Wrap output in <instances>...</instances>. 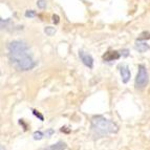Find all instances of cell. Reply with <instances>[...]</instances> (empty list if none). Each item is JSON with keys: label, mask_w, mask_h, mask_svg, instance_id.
<instances>
[{"label": "cell", "mask_w": 150, "mask_h": 150, "mask_svg": "<svg viewBox=\"0 0 150 150\" xmlns=\"http://www.w3.org/2000/svg\"><path fill=\"white\" fill-rule=\"evenodd\" d=\"M8 60L17 70L26 71L36 66V62L30 54V47L24 41H11L8 44Z\"/></svg>", "instance_id": "6da1fadb"}, {"label": "cell", "mask_w": 150, "mask_h": 150, "mask_svg": "<svg viewBox=\"0 0 150 150\" xmlns=\"http://www.w3.org/2000/svg\"><path fill=\"white\" fill-rule=\"evenodd\" d=\"M91 132L96 138H103L110 133H117L119 131L118 125L112 121L104 118L102 115H96L91 119Z\"/></svg>", "instance_id": "7a4b0ae2"}, {"label": "cell", "mask_w": 150, "mask_h": 150, "mask_svg": "<svg viewBox=\"0 0 150 150\" xmlns=\"http://www.w3.org/2000/svg\"><path fill=\"white\" fill-rule=\"evenodd\" d=\"M138 75L135 78V88L143 89L148 84V74L147 69L143 64H140L138 67Z\"/></svg>", "instance_id": "3957f363"}, {"label": "cell", "mask_w": 150, "mask_h": 150, "mask_svg": "<svg viewBox=\"0 0 150 150\" xmlns=\"http://www.w3.org/2000/svg\"><path fill=\"white\" fill-rule=\"evenodd\" d=\"M79 57L85 66H87L88 68H93V58L89 54H86L83 50H79Z\"/></svg>", "instance_id": "277c9868"}, {"label": "cell", "mask_w": 150, "mask_h": 150, "mask_svg": "<svg viewBox=\"0 0 150 150\" xmlns=\"http://www.w3.org/2000/svg\"><path fill=\"white\" fill-rule=\"evenodd\" d=\"M119 69H120V74H121V77H122L123 83H125V84L128 83V81L130 80V76H131L128 65L126 64L119 65Z\"/></svg>", "instance_id": "5b68a950"}, {"label": "cell", "mask_w": 150, "mask_h": 150, "mask_svg": "<svg viewBox=\"0 0 150 150\" xmlns=\"http://www.w3.org/2000/svg\"><path fill=\"white\" fill-rule=\"evenodd\" d=\"M103 60L105 62H111V61L118 60L121 58V53L117 52V50H108L103 55Z\"/></svg>", "instance_id": "8992f818"}, {"label": "cell", "mask_w": 150, "mask_h": 150, "mask_svg": "<svg viewBox=\"0 0 150 150\" xmlns=\"http://www.w3.org/2000/svg\"><path fill=\"white\" fill-rule=\"evenodd\" d=\"M134 48H135V50H138L139 53H145L148 50H150V46L146 42L137 40V42H135V44H134Z\"/></svg>", "instance_id": "52a82bcc"}, {"label": "cell", "mask_w": 150, "mask_h": 150, "mask_svg": "<svg viewBox=\"0 0 150 150\" xmlns=\"http://www.w3.org/2000/svg\"><path fill=\"white\" fill-rule=\"evenodd\" d=\"M66 147L67 146H66V144L64 142H58L56 144H54V145L50 146V147L44 148L43 150H65Z\"/></svg>", "instance_id": "ba28073f"}, {"label": "cell", "mask_w": 150, "mask_h": 150, "mask_svg": "<svg viewBox=\"0 0 150 150\" xmlns=\"http://www.w3.org/2000/svg\"><path fill=\"white\" fill-rule=\"evenodd\" d=\"M44 33L47 36H54L56 34V28H53V26H46L44 28Z\"/></svg>", "instance_id": "9c48e42d"}, {"label": "cell", "mask_w": 150, "mask_h": 150, "mask_svg": "<svg viewBox=\"0 0 150 150\" xmlns=\"http://www.w3.org/2000/svg\"><path fill=\"white\" fill-rule=\"evenodd\" d=\"M148 39H150V33H148V32H143L142 34H141V35L139 36V38L137 39V40L143 41V40H148Z\"/></svg>", "instance_id": "30bf717a"}, {"label": "cell", "mask_w": 150, "mask_h": 150, "mask_svg": "<svg viewBox=\"0 0 150 150\" xmlns=\"http://www.w3.org/2000/svg\"><path fill=\"white\" fill-rule=\"evenodd\" d=\"M44 135L45 134L42 132V131H35L34 134H33V138H34V140L39 141V140H42V138L44 137Z\"/></svg>", "instance_id": "8fae6325"}, {"label": "cell", "mask_w": 150, "mask_h": 150, "mask_svg": "<svg viewBox=\"0 0 150 150\" xmlns=\"http://www.w3.org/2000/svg\"><path fill=\"white\" fill-rule=\"evenodd\" d=\"M36 15H37L36 12L35 11H33V10H28L26 12H25V17L26 18H34Z\"/></svg>", "instance_id": "7c38bea8"}, {"label": "cell", "mask_w": 150, "mask_h": 150, "mask_svg": "<svg viewBox=\"0 0 150 150\" xmlns=\"http://www.w3.org/2000/svg\"><path fill=\"white\" fill-rule=\"evenodd\" d=\"M37 5L39 8H46V5H47V2H46L45 0H38Z\"/></svg>", "instance_id": "4fadbf2b"}, {"label": "cell", "mask_w": 150, "mask_h": 150, "mask_svg": "<svg viewBox=\"0 0 150 150\" xmlns=\"http://www.w3.org/2000/svg\"><path fill=\"white\" fill-rule=\"evenodd\" d=\"M54 133H55V130L52 129V128H50V129H47L46 131H45L44 134H45V137H46V138H50V137H52Z\"/></svg>", "instance_id": "5bb4252c"}, {"label": "cell", "mask_w": 150, "mask_h": 150, "mask_svg": "<svg viewBox=\"0 0 150 150\" xmlns=\"http://www.w3.org/2000/svg\"><path fill=\"white\" fill-rule=\"evenodd\" d=\"M33 113H34V115H35L36 117H37V118L40 119V121H44V117H43V115H41L40 112H38V111L36 109H33Z\"/></svg>", "instance_id": "9a60e30c"}, {"label": "cell", "mask_w": 150, "mask_h": 150, "mask_svg": "<svg viewBox=\"0 0 150 150\" xmlns=\"http://www.w3.org/2000/svg\"><path fill=\"white\" fill-rule=\"evenodd\" d=\"M53 22L55 23V24H59V22H60V18H59V16L58 15H53Z\"/></svg>", "instance_id": "2e32d148"}, {"label": "cell", "mask_w": 150, "mask_h": 150, "mask_svg": "<svg viewBox=\"0 0 150 150\" xmlns=\"http://www.w3.org/2000/svg\"><path fill=\"white\" fill-rule=\"evenodd\" d=\"M121 55H122L123 57H128V55H129V50H123L122 52H121Z\"/></svg>", "instance_id": "e0dca14e"}, {"label": "cell", "mask_w": 150, "mask_h": 150, "mask_svg": "<svg viewBox=\"0 0 150 150\" xmlns=\"http://www.w3.org/2000/svg\"><path fill=\"white\" fill-rule=\"evenodd\" d=\"M61 131H62V132H65V133H69L70 132V130L67 129V127H62V128H61Z\"/></svg>", "instance_id": "ac0fdd59"}, {"label": "cell", "mask_w": 150, "mask_h": 150, "mask_svg": "<svg viewBox=\"0 0 150 150\" xmlns=\"http://www.w3.org/2000/svg\"><path fill=\"white\" fill-rule=\"evenodd\" d=\"M19 123H20V124H22V125H23V127H24V130H26V128H28V126H26V124H25V123H24V121H23L22 119H21V120L19 121Z\"/></svg>", "instance_id": "d6986e66"}, {"label": "cell", "mask_w": 150, "mask_h": 150, "mask_svg": "<svg viewBox=\"0 0 150 150\" xmlns=\"http://www.w3.org/2000/svg\"><path fill=\"white\" fill-rule=\"evenodd\" d=\"M0 149H1V150H5V149H4V147H3V145L0 146Z\"/></svg>", "instance_id": "ffe728a7"}]
</instances>
